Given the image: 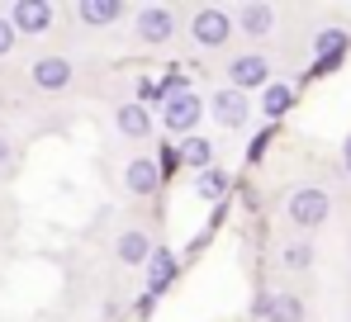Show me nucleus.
I'll return each instance as SVG.
<instances>
[{
    "label": "nucleus",
    "mask_w": 351,
    "mask_h": 322,
    "mask_svg": "<svg viewBox=\"0 0 351 322\" xmlns=\"http://www.w3.org/2000/svg\"><path fill=\"white\" fill-rule=\"evenodd\" d=\"M328 195L318 190V185H304V190H294L290 195V223H299V227H318L323 218H328Z\"/></svg>",
    "instance_id": "1"
},
{
    "label": "nucleus",
    "mask_w": 351,
    "mask_h": 322,
    "mask_svg": "<svg viewBox=\"0 0 351 322\" xmlns=\"http://www.w3.org/2000/svg\"><path fill=\"white\" fill-rule=\"evenodd\" d=\"M10 24H14V34H48L53 5H43V0H14L10 5Z\"/></svg>",
    "instance_id": "2"
},
{
    "label": "nucleus",
    "mask_w": 351,
    "mask_h": 322,
    "mask_svg": "<svg viewBox=\"0 0 351 322\" xmlns=\"http://www.w3.org/2000/svg\"><path fill=\"white\" fill-rule=\"evenodd\" d=\"M199 114H204V105H199V95H195V90L167 100V109H162V119H167V128H171V133H190V128L199 123Z\"/></svg>",
    "instance_id": "3"
},
{
    "label": "nucleus",
    "mask_w": 351,
    "mask_h": 322,
    "mask_svg": "<svg viewBox=\"0 0 351 322\" xmlns=\"http://www.w3.org/2000/svg\"><path fill=\"white\" fill-rule=\"evenodd\" d=\"M228 34H233V19H228L223 10H199V14H195V43L219 48Z\"/></svg>",
    "instance_id": "4"
},
{
    "label": "nucleus",
    "mask_w": 351,
    "mask_h": 322,
    "mask_svg": "<svg viewBox=\"0 0 351 322\" xmlns=\"http://www.w3.org/2000/svg\"><path fill=\"white\" fill-rule=\"evenodd\" d=\"M29 76H34L38 90H62V86H71V62L66 57H38L29 66Z\"/></svg>",
    "instance_id": "5"
},
{
    "label": "nucleus",
    "mask_w": 351,
    "mask_h": 322,
    "mask_svg": "<svg viewBox=\"0 0 351 322\" xmlns=\"http://www.w3.org/2000/svg\"><path fill=\"white\" fill-rule=\"evenodd\" d=\"M233 90H252V86H271V62L266 57H237L233 66Z\"/></svg>",
    "instance_id": "6"
},
{
    "label": "nucleus",
    "mask_w": 351,
    "mask_h": 322,
    "mask_svg": "<svg viewBox=\"0 0 351 322\" xmlns=\"http://www.w3.org/2000/svg\"><path fill=\"white\" fill-rule=\"evenodd\" d=\"M123 185H128V195H152L157 185H162V166L147 157L128 161V171H123Z\"/></svg>",
    "instance_id": "7"
},
{
    "label": "nucleus",
    "mask_w": 351,
    "mask_h": 322,
    "mask_svg": "<svg viewBox=\"0 0 351 322\" xmlns=\"http://www.w3.org/2000/svg\"><path fill=\"white\" fill-rule=\"evenodd\" d=\"M138 38H143V43H167V38H171V10L147 5V10L138 14Z\"/></svg>",
    "instance_id": "8"
},
{
    "label": "nucleus",
    "mask_w": 351,
    "mask_h": 322,
    "mask_svg": "<svg viewBox=\"0 0 351 322\" xmlns=\"http://www.w3.org/2000/svg\"><path fill=\"white\" fill-rule=\"evenodd\" d=\"M214 119H219L223 128L247 123V95H242V90H219V95H214Z\"/></svg>",
    "instance_id": "9"
},
{
    "label": "nucleus",
    "mask_w": 351,
    "mask_h": 322,
    "mask_svg": "<svg viewBox=\"0 0 351 322\" xmlns=\"http://www.w3.org/2000/svg\"><path fill=\"white\" fill-rule=\"evenodd\" d=\"M256 318H271V322H299L304 318V304L294 294H276V299H261L256 304Z\"/></svg>",
    "instance_id": "10"
},
{
    "label": "nucleus",
    "mask_w": 351,
    "mask_h": 322,
    "mask_svg": "<svg viewBox=\"0 0 351 322\" xmlns=\"http://www.w3.org/2000/svg\"><path fill=\"white\" fill-rule=\"evenodd\" d=\"M76 14H81V24H114L119 14H123V5L119 0H81Z\"/></svg>",
    "instance_id": "11"
},
{
    "label": "nucleus",
    "mask_w": 351,
    "mask_h": 322,
    "mask_svg": "<svg viewBox=\"0 0 351 322\" xmlns=\"http://www.w3.org/2000/svg\"><path fill=\"white\" fill-rule=\"evenodd\" d=\"M119 133L123 138H147V128H152V119H147V109L143 105H119Z\"/></svg>",
    "instance_id": "12"
},
{
    "label": "nucleus",
    "mask_w": 351,
    "mask_h": 322,
    "mask_svg": "<svg viewBox=\"0 0 351 322\" xmlns=\"http://www.w3.org/2000/svg\"><path fill=\"white\" fill-rule=\"evenodd\" d=\"M209 157H214V143H204V138H195V133L180 143V161H185V166H195L199 175L209 171Z\"/></svg>",
    "instance_id": "13"
},
{
    "label": "nucleus",
    "mask_w": 351,
    "mask_h": 322,
    "mask_svg": "<svg viewBox=\"0 0 351 322\" xmlns=\"http://www.w3.org/2000/svg\"><path fill=\"white\" fill-rule=\"evenodd\" d=\"M119 261L123 266H143L147 261V237L143 232H123L119 237Z\"/></svg>",
    "instance_id": "14"
},
{
    "label": "nucleus",
    "mask_w": 351,
    "mask_h": 322,
    "mask_svg": "<svg viewBox=\"0 0 351 322\" xmlns=\"http://www.w3.org/2000/svg\"><path fill=\"white\" fill-rule=\"evenodd\" d=\"M342 57H347V34L342 29L318 34V62H342Z\"/></svg>",
    "instance_id": "15"
},
{
    "label": "nucleus",
    "mask_w": 351,
    "mask_h": 322,
    "mask_svg": "<svg viewBox=\"0 0 351 322\" xmlns=\"http://www.w3.org/2000/svg\"><path fill=\"white\" fill-rule=\"evenodd\" d=\"M271 19H276V14H271L266 5H247V10H242V34L261 38V34H271Z\"/></svg>",
    "instance_id": "16"
},
{
    "label": "nucleus",
    "mask_w": 351,
    "mask_h": 322,
    "mask_svg": "<svg viewBox=\"0 0 351 322\" xmlns=\"http://www.w3.org/2000/svg\"><path fill=\"white\" fill-rule=\"evenodd\" d=\"M171 275H176V256L157 251V261H152V270H147V289H152V294H162V289L171 284Z\"/></svg>",
    "instance_id": "17"
},
{
    "label": "nucleus",
    "mask_w": 351,
    "mask_h": 322,
    "mask_svg": "<svg viewBox=\"0 0 351 322\" xmlns=\"http://www.w3.org/2000/svg\"><path fill=\"white\" fill-rule=\"evenodd\" d=\"M195 190H199L204 199H223V195H228V175H223V171H204V175L195 180Z\"/></svg>",
    "instance_id": "18"
},
{
    "label": "nucleus",
    "mask_w": 351,
    "mask_h": 322,
    "mask_svg": "<svg viewBox=\"0 0 351 322\" xmlns=\"http://www.w3.org/2000/svg\"><path fill=\"white\" fill-rule=\"evenodd\" d=\"M290 86H266V100H261V109H266V119H280L285 109H290Z\"/></svg>",
    "instance_id": "19"
},
{
    "label": "nucleus",
    "mask_w": 351,
    "mask_h": 322,
    "mask_svg": "<svg viewBox=\"0 0 351 322\" xmlns=\"http://www.w3.org/2000/svg\"><path fill=\"white\" fill-rule=\"evenodd\" d=\"M308 261H313V247H308V242H294L290 251H285V266L290 270H304Z\"/></svg>",
    "instance_id": "20"
},
{
    "label": "nucleus",
    "mask_w": 351,
    "mask_h": 322,
    "mask_svg": "<svg viewBox=\"0 0 351 322\" xmlns=\"http://www.w3.org/2000/svg\"><path fill=\"white\" fill-rule=\"evenodd\" d=\"M14 38H19V34H14V24H10V19H0V57L14 48Z\"/></svg>",
    "instance_id": "21"
},
{
    "label": "nucleus",
    "mask_w": 351,
    "mask_h": 322,
    "mask_svg": "<svg viewBox=\"0 0 351 322\" xmlns=\"http://www.w3.org/2000/svg\"><path fill=\"white\" fill-rule=\"evenodd\" d=\"M0 166H10V138H0Z\"/></svg>",
    "instance_id": "22"
},
{
    "label": "nucleus",
    "mask_w": 351,
    "mask_h": 322,
    "mask_svg": "<svg viewBox=\"0 0 351 322\" xmlns=\"http://www.w3.org/2000/svg\"><path fill=\"white\" fill-rule=\"evenodd\" d=\"M347 166H351V143H347Z\"/></svg>",
    "instance_id": "23"
}]
</instances>
